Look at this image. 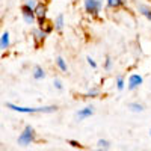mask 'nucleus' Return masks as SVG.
<instances>
[{"label":"nucleus","mask_w":151,"mask_h":151,"mask_svg":"<svg viewBox=\"0 0 151 151\" xmlns=\"http://www.w3.org/2000/svg\"><path fill=\"white\" fill-rule=\"evenodd\" d=\"M8 107L12 110H17V112H23V113H35V112H53L56 110L55 106H48V107H20V106H14L8 103Z\"/></svg>","instance_id":"obj_1"},{"label":"nucleus","mask_w":151,"mask_h":151,"mask_svg":"<svg viewBox=\"0 0 151 151\" xmlns=\"http://www.w3.org/2000/svg\"><path fill=\"white\" fill-rule=\"evenodd\" d=\"M33 141V129L32 127H26L24 132L21 133V136L18 137V144L20 145H29Z\"/></svg>","instance_id":"obj_2"},{"label":"nucleus","mask_w":151,"mask_h":151,"mask_svg":"<svg viewBox=\"0 0 151 151\" xmlns=\"http://www.w3.org/2000/svg\"><path fill=\"white\" fill-rule=\"evenodd\" d=\"M85 8L91 14H97L100 8H101V2L100 0H85Z\"/></svg>","instance_id":"obj_3"},{"label":"nucleus","mask_w":151,"mask_h":151,"mask_svg":"<svg viewBox=\"0 0 151 151\" xmlns=\"http://www.w3.org/2000/svg\"><path fill=\"white\" fill-rule=\"evenodd\" d=\"M141 83H142V77H141V76H137V74L130 76V79H129V88H130V89H134V88H137Z\"/></svg>","instance_id":"obj_4"},{"label":"nucleus","mask_w":151,"mask_h":151,"mask_svg":"<svg viewBox=\"0 0 151 151\" xmlns=\"http://www.w3.org/2000/svg\"><path fill=\"white\" fill-rule=\"evenodd\" d=\"M23 15H24V20H26V23H32L33 21V11H32V6L26 5L23 6Z\"/></svg>","instance_id":"obj_5"},{"label":"nucleus","mask_w":151,"mask_h":151,"mask_svg":"<svg viewBox=\"0 0 151 151\" xmlns=\"http://www.w3.org/2000/svg\"><path fill=\"white\" fill-rule=\"evenodd\" d=\"M35 14H36L38 20H40V24L42 26L44 18H45V6H44V5H38V6H36V9H35Z\"/></svg>","instance_id":"obj_6"},{"label":"nucleus","mask_w":151,"mask_h":151,"mask_svg":"<svg viewBox=\"0 0 151 151\" xmlns=\"http://www.w3.org/2000/svg\"><path fill=\"white\" fill-rule=\"evenodd\" d=\"M89 115H92V107H86V109L79 112V118H85V116H89Z\"/></svg>","instance_id":"obj_7"},{"label":"nucleus","mask_w":151,"mask_h":151,"mask_svg":"<svg viewBox=\"0 0 151 151\" xmlns=\"http://www.w3.org/2000/svg\"><path fill=\"white\" fill-rule=\"evenodd\" d=\"M33 77H35V79H42V77H44V71H42L41 67H36V68H35Z\"/></svg>","instance_id":"obj_8"},{"label":"nucleus","mask_w":151,"mask_h":151,"mask_svg":"<svg viewBox=\"0 0 151 151\" xmlns=\"http://www.w3.org/2000/svg\"><path fill=\"white\" fill-rule=\"evenodd\" d=\"M8 44H9V33L5 32V33L2 35V48H6Z\"/></svg>","instance_id":"obj_9"},{"label":"nucleus","mask_w":151,"mask_h":151,"mask_svg":"<svg viewBox=\"0 0 151 151\" xmlns=\"http://www.w3.org/2000/svg\"><path fill=\"white\" fill-rule=\"evenodd\" d=\"M139 11L142 12V14H144V15H145L147 18H150V20H151V11H150V9H148L147 6L141 5V6H139Z\"/></svg>","instance_id":"obj_10"},{"label":"nucleus","mask_w":151,"mask_h":151,"mask_svg":"<svg viewBox=\"0 0 151 151\" xmlns=\"http://www.w3.org/2000/svg\"><path fill=\"white\" fill-rule=\"evenodd\" d=\"M122 3H124V0H107V5L112 6V8H113V6H115V8H116V6H121Z\"/></svg>","instance_id":"obj_11"},{"label":"nucleus","mask_w":151,"mask_h":151,"mask_svg":"<svg viewBox=\"0 0 151 151\" xmlns=\"http://www.w3.org/2000/svg\"><path fill=\"white\" fill-rule=\"evenodd\" d=\"M62 27H64V17L59 15V17H58V20H56V29H58V30H60Z\"/></svg>","instance_id":"obj_12"},{"label":"nucleus","mask_w":151,"mask_h":151,"mask_svg":"<svg viewBox=\"0 0 151 151\" xmlns=\"http://www.w3.org/2000/svg\"><path fill=\"white\" fill-rule=\"evenodd\" d=\"M58 65H59V68L62 71H67V65H65V62H64V59H62V58H58Z\"/></svg>","instance_id":"obj_13"},{"label":"nucleus","mask_w":151,"mask_h":151,"mask_svg":"<svg viewBox=\"0 0 151 151\" xmlns=\"http://www.w3.org/2000/svg\"><path fill=\"white\" fill-rule=\"evenodd\" d=\"M130 107H132L134 112H141V110H142V106H141V104H134V103H133V104H130Z\"/></svg>","instance_id":"obj_14"},{"label":"nucleus","mask_w":151,"mask_h":151,"mask_svg":"<svg viewBox=\"0 0 151 151\" xmlns=\"http://www.w3.org/2000/svg\"><path fill=\"white\" fill-rule=\"evenodd\" d=\"M124 88V80H122V77H118V89H122Z\"/></svg>","instance_id":"obj_15"},{"label":"nucleus","mask_w":151,"mask_h":151,"mask_svg":"<svg viewBox=\"0 0 151 151\" xmlns=\"http://www.w3.org/2000/svg\"><path fill=\"white\" fill-rule=\"evenodd\" d=\"M98 145L103 147V148H107V147H109V144H107L106 141H98Z\"/></svg>","instance_id":"obj_16"},{"label":"nucleus","mask_w":151,"mask_h":151,"mask_svg":"<svg viewBox=\"0 0 151 151\" xmlns=\"http://www.w3.org/2000/svg\"><path fill=\"white\" fill-rule=\"evenodd\" d=\"M88 62H89V65H91V67H94V68L97 67V65H95V62H94V60H92L91 58H88Z\"/></svg>","instance_id":"obj_17"},{"label":"nucleus","mask_w":151,"mask_h":151,"mask_svg":"<svg viewBox=\"0 0 151 151\" xmlns=\"http://www.w3.org/2000/svg\"><path fill=\"white\" fill-rule=\"evenodd\" d=\"M55 85H56L58 89H60V88H62V85H60V82H59V80H56V82H55Z\"/></svg>","instance_id":"obj_18"},{"label":"nucleus","mask_w":151,"mask_h":151,"mask_svg":"<svg viewBox=\"0 0 151 151\" xmlns=\"http://www.w3.org/2000/svg\"><path fill=\"white\" fill-rule=\"evenodd\" d=\"M27 5H29V6H33V5H35V2H33V0H29Z\"/></svg>","instance_id":"obj_19"},{"label":"nucleus","mask_w":151,"mask_h":151,"mask_svg":"<svg viewBox=\"0 0 151 151\" xmlns=\"http://www.w3.org/2000/svg\"><path fill=\"white\" fill-rule=\"evenodd\" d=\"M106 68H110V59H107V62H106Z\"/></svg>","instance_id":"obj_20"},{"label":"nucleus","mask_w":151,"mask_h":151,"mask_svg":"<svg viewBox=\"0 0 151 151\" xmlns=\"http://www.w3.org/2000/svg\"><path fill=\"white\" fill-rule=\"evenodd\" d=\"M70 144H71V145H73V147H79V144H77V142H74V141H71V142H70Z\"/></svg>","instance_id":"obj_21"}]
</instances>
